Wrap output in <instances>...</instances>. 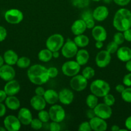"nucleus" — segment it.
I'll return each instance as SVG.
<instances>
[{"mask_svg":"<svg viewBox=\"0 0 131 131\" xmlns=\"http://www.w3.org/2000/svg\"><path fill=\"white\" fill-rule=\"evenodd\" d=\"M27 76L31 83L39 86L45 84L50 79L48 69L40 64L30 67L27 71Z\"/></svg>","mask_w":131,"mask_h":131,"instance_id":"obj_1","label":"nucleus"},{"mask_svg":"<svg viewBox=\"0 0 131 131\" xmlns=\"http://www.w3.org/2000/svg\"><path fill=\"white\" fill-rule=\"evenodd\" d=\"M113 24L118 31L123 32L131 28V12L127 8L117 10L113 17Z\"/></svg>","mask_w":131,"mask_h":131,"instance_id":"obj_2","label":"nucleus"},{"mask_svg":"<svg viewBox=\"0 0 131 131\" xmlns=\"http://www.w3.org/2000/svg\"><path fill=\"white\" fill-rule=\"evenodd\" d=\"M90 91L91 93L98 97H104L109 93L110 90L109 83L103 79H96L90 84Z\"/></svg>","mask_w":131,"mask_h":131,"instance_id":"obj_3","label":"nucleus"},{"mask_svg":"<svg viewBox=\"0 0 131 131\" xmlns=\"http://www.w3.org/2000/svg\"><path fill=\"white\" fill-rule=\"evenodd\" d=\"M64 43V38L62 35L55 33L50 35L46 41V48L52 52L59 51Z\"/></svg>","mask_w":131,"mask_h":131,"instance_id":"obj_4","label":"nucleus"},{"mask_svg":"<svg viewBox=\"0 0 131 131\" xmlns=\"http://www.w3.org/2000/svg\"><path fill=\"white\" fill-rule=\"evenodd\" d=\"M80 65L76 61L70 60L66 61L62 66L63 74L68 77H73L77 75L80 70Z\"/></svg>","mask_w":131,"mask_h":131,"instance_id":"obj_5","label":"nucleus"},{"mask_svg":"<svg viewBox=\"0 0 131 131\" xmlns=\"http://www.w3.org/2000/svg\"><path fill=\"white\" fill-rule=\"evenodd\" d=\"M50 120L53 122L60 123L65 119L66 112L64 109L61 106L53 104L50 107L48 111Z\"/></svg>","mask_w":131,"mask_h":131,"instance_id":"obj_6","label":"nucleus"},{"mask_svg":"<svg viewBox=\"0 0 131 131\" xmlns=\"http://www.w3.org/2000/svg\"><path fill=\"white\" fill-rule=\"evenodd\" d=\"M24 15L21 10L12 8L7 10L5 14V19L10 24H18L23 20Z\"/></svg>","mask_w":131,"mask_h":131,"instance_id":"obj_7","label":"nucleus"},{"mask_svg":"<svg viewBox=\"0 0 131 131\" xmlns=\"http://www.w3.org/2000/svg\"><path fill=\"white\" fill-rule=\"evenodd\" d=\"M78 50V46L74 41L68 39L62 47L61 53L66 58H71L76 56Z\"/></svg>","mask_w":131,"mask_h":131,"instance_id":"obj_8","label":"nucleus"},{"mask_svg":"<svg viewBox=\"0 0 131 131\" xmlns=\"http://www.w3.org/2000/svg\"><path fill=\"white\" fill-rule=\"evenodd\" d=\"M69 84L73 90L76 92H82L87 88V79L81 74H77L72 77Z\"/></svg>","mask_w":131,"mask_h":131,"instance_id":"obj_9","label":"nucleus"},{"mask_svg":"<svg viewBox=\"0 0 131 131\" xmlns=\"http://www.w3.org/2000/svg\"><path fill=\"white\" fill-rule=\"evenodd\" d=\"M94 111L96 116L104 119V120H107L110 118L113 114L111 107L107 106L105 103L98 104L96 107L94 108Z\"/></svg>","mask_w":131,"mask_h":131,"instance_id":"obj_10","label":"nucleus"},{"mask_svg":"<svg viewBox=\"0 0 131 131\" xmlns=\"http://www.w3.org/2000/svg\"><path fill=\"white\" fill-rule=\"evenodd\" d=\"M4 127L8 131H17L21 129V123L17 117L14 115H8L5 118Z\"/></svg>","mask_w":131,"mask_h":131,"instance_id":"obj_11","label":"nucleus"},{"mask_svg":"<svg viewBox=\"0 0 131 131\" xmlns=\"http://www.w3.org/2000/svg\"><path fill=\"white\" fill-rule=\"evenodd\" d=\"M111 61V54L107 50H101L98 52L95 58L96 65L100 68H105L109 65Z\"/></svg>","mask_w":131,"mask_h":131,"instance_id":"obj_12","label":"nucleus"},{"mask_svg":"<svg viewBox=\"0 0 131 131\" xmlns=\"http://www.w3.org/2000/svg\"><path fill=\"white\" fill-rule=\"evenodd\" d=\"M15 71L12 65L6 64L0 67V78L5 81H9L14 79Z\"/></svg>","mask_w":131,"mask_h":131,"instance_id":"obj_13","label":"nucleus"},{"mask_svg":"<svg viewBox=\"0 0 131 131\" xmlns=\"http://www.w3.org/2000/svg\"><path fill=\"white\" fill-rule=\"evenodd\" d=\"M74 99V93L68 88H63L59 92V101L64 105H69Z\"/></svg>","mask_w":131,"mask_h":131,"instance_id":"obj_14","label":"nucleus"},{"mask_svg":"<svg viewBox=\"0 0 131 131\" xmlns=\"http://www.w3.org/2000/svg\"><path fill=\"white\" fill-rule=\"evenodd\" d=\"M89 124L91 129L94 131H105L107 129V124L105 120L96 116L90 119Z\"/></svg>","mask_w":131,"mask_h":131,"instance_id":"obj_15","label":"nucleus"},{"mask_svg":"<svg viewBox=\"0 0 131 131\" xmlns=\"http://www.w3.org/2000/svg\"><path fill=\"white\" fill-rule=\"evenodd\" d=\"M20 89L21 86L19 82L16 80H14V79L7 81L4 86V90L8 96L15 95L19 93Z\"/></svg>","mask_w":131,"mask_h":131,"instance_id":"obj_16","label":"nucleus"},{"mask_svg":"<svg viewBox=\"0 0 131 131\" xmlns=\"http://www.w3.org/2000/svg\"><path fill=\"white\" fill-rule=\"evenodd\" d=\"M109 12L107 6H97L92 12V16L94 19L96 21L101 22L105 20L109 16Z\"/></svg>","mask_w":131,"mask_h":131,"instance_id":"obj_17","label":"nucleus"},{"mask_svg":"<svg viewBox=\"0 0 131 131\" xmlns=\"http://www.w3.org/2000/svg\"><path fill=\"white\" fill-rule=\"evenodd\" d=\"M17 118L21 124L24 125H30L33 119L32 113L30 111L29 109L26 107H23L19 110Z\"/></svg>","mask_w":131,"mask_h":131,"instance_id":"obj_18","label":"nucleus"},{"mask_svg":"<svg viewBox=\"0 0 131 131\" xmlns=\"http://www.w3.org/2000/svg\"><path fill=\"white\" fill-rule=\"evenodd\" d=\"M46 102L43 96L35 95L33 96L30 100V105L33 110L36 111H41L44 110L46 106Z\"/></svg>","mask_w":131,"mask_h":131,"instance_id":"obj_19","label":"nucleus"},{"mask_svg":"<svg viewBox=\"0 0 131 131\" xmlns=\"http://www.w3.org/2000/svg\"><path fill=\"white\" fill-rule=\"evenodd\" d=\"M92 36L96 41L104 42L107 37V33L105 28L101 26H95L92 29Z\"/></svg>","mask_w":131,"mask_h":131,"instance_id":"obj_20","label":"nucleus"},{"mask_svg":"<svg viewBox=\"0 0 131 131\" xmlns=\"http://www.w3.org/2000/svg\"><path fill=\"white\" fill-rule=\"evenodd\" d=\"M87 27H86V23L84 20L82 19H78L74 21L71 26V30L74 35H78L83 34L86 31Z\"/></svg>","mask_w":131,"mask_h":131,"instance_id":"obj_21","label":"nucleus"},{"mask_svg":"<svg viewBox=\"0 0 131 131\" xmlns=\"http://www.w3.org/2000/svg\"><path fill=\"white\" fill-rule=\"evenodd\" d=\"M117 57L123 62H127L131 60V49L128 47L123 46L118 48L116 51Z\"/></svg>","mask_w":131,"mask_h":131,"instance_id":"obj_22","label":"nucleus"},{"mask_svg":"<svg viewBox=\"0 0 131 131\" xmlns=\"http://www.w3.org/2000/svg\"><path fill=\"white\" fill-rule=\"evenodd\" d=\"M43 97L46 103L50 105H53L59 101V93L53 89H48L45 91Z\"/></svg>","mask_w":131,"mask_h":131,"instance_id":"obj_23","label":"nucleus"},{"mask_svg":"<svg viewBox=\"0 0 131 131\" xmlns=\"http://www.w3.org/2000/svg\"><path fill=\"white\" fill-rule=\"evenodd\" d=\"M5 104L6 107L12 111L19 110L21 106V102L19 99L14 95L7 96L5 101Z\"/></svg>","mask_w":131,"mask_h":131,"instance_id":"obj_24","label":"nucleus"},{"mask_svg":"<svg viewBox=\"0 0 131 131\" xmlns=\"http://www.w3.org/2000/svg\"><path fill=\"white\" fill-rule=\"evenodd\" d=\"M3 58L5 63L13 66L16 64L19 57H18L17 54L15 51L11 49H8L5 51L4 53Z\"/></svg>","mask_w":131,"mask_h":131,"instance_id":"obj_25","label":"nucleus"},{"mask_svg":"<svg viewBox=\"0 0 131 131\" xmlns=\"http://www.w3.org/2000/svg\"><path fill=\"white\" fill-rule=\"evenodd\" d=\"M75 56L76 61L80 66H83V65H86L89 59V54L88 51L83 49L78 50V52Z\"/></svg>","mask_w":131,"mask_h":131,"instance_id":"obj_26","label":"nucleus"},{"mask_svg":"<svg viewBox=\"0 0 131 131\" xmlns=\"http://www.w3.org/2000/svg\"><path fill=\"white\" fill-rule=\"evenodd\" d=\"M81 19L84 20L87 29H92L95 26V20L92 16V12L89 10L83 12Z\"/></svg>","mask_w":131,"mask_h":131,"instance_id":"obj_27","label":"nucleus"},{"mask_svg":"<svg viewBox=\"0 0 131 131\" xmlns=\"http://www.w3.org/2000/svg\"><path fill=\"white\" fill-rule=\"evenodd\" d=\"M73 41L76 43V45L78 46V47H81V48L86 47L89 43V37L83 34L76 35Z\"/></svg>","mask_w":131,"mask_h":131,"instance_id":"obj_28","label":"nucleus"},{"mask_svg":"<svg viewBox=\"0 0 131 131\" xmlns=\"http://www.w3.org/2000/svg\"><path fill=\"white\" fill-rule=\"evenodd\" d=\"M52 58L53 52L47 48L41 50L38 53V59L42 62H48Z\"/></svg>","mask_w":131,"mask_h":131,"instance_id":"obj_29","label":"nucleus"},{"mask_svg":"<svg viewBox=\"0 0 131 131\" xmlns=\"http://www.w3.org/2000/svg\"><path fill=\"white\" fill-rule=\"evenodd\" d=\"M86 104H87V107L89 108L94 109L96 106V105L98 104V97L95 95L94 94L91 93V94L88 95V96L86 98Z\"/></svg>","mask_w":131,"mask_h":131,"instance_id":"obj_30","label":"nucleus"},{"mask_svg":"<svg viewBox=\"0 0 131 131\" xmlns=\"http://www.w3.org/2000/svg\"><path fill=\"white\" fill-rule=\"evenodd\" d=\"M31 61L29 58L26 56H22L19 58L16 63L17 66L20 69H26L30 66Z\"/></svg>","mask_w":131,"mask_h":131,"instance_id":"obj_31","label":"nucleus"},{"mask_svg":"<svg viewBox=\"0 0 131 131\" xmlns=\"http://www.w3.org/2000/svg\"><path fill=\"white\" fill-rule=\"evenodd\" d=\"M82 75L87 80H89V79H92L95 76V70H94L93 68L91 67H86L82 70Z\"/></svg>","mask_w":131,"mask_h":131,"instance_id":"obj_32","label":"nucleus"},{"mask_svg":"<svg viewBox=\"0 0 131 131\" xmlns=\"http://www.w3.org/2000/svg\"><path fill=\"white\" fill-rule=\"evenodd\" d=\"M123 101L127 103H131V87H127L121 93Z\"/></svg>","mask_w":131,"mask_h":131,"instance_id":"obj_33","label":"nucleus"},{"mask_svg":"<svg viewBox=\"0 0 131 131\" xmlns=\"http://www.w3.org/2000/svg\"><path fill=\"white\" fill-rule=\"evenodd\" d=\"M38 118L43 123L48 122L49 120H50L49 112L44 110H41L38 113Z\"/></svg>","mask_w":131,"mask_h":131,"instance_id":"obj_34","label":"nucleus"},{"mask_svg":"<svg viewBox=\"0 0 131 131\" xmlns=\"http://www.w3.org/2000/svg\"><path fill=\"white\" fill-rule=\"evenodd\" d=\"M115 101V97L112 94H110L109 93L104 97V103H105L107 106H110V107L114 104Z\"/></svg>","mask_w":131,"mask_h":131,"instance_id":"obj_35","label":"nucleus"},{"mask_svg":"<svg viewBox=\"0 0 131 131\" xmlns=\"http://www.w3.org/2000/svg\"><path fill=\"white\" fill-rule=\"evenodd\" d=\"M30 125L31 127L34 130H39L43 126V122L39 118H33Z\"/></svg>","mask_w":131,"mask_h":131,"instance_id":"obj_36","label":"nucleus"},{"mask_svg":"<svg viewBox=\"0 0 131 131\" xmlns=\"http://www.w3.org/2000/svg\"><path fill=\"white\" fill-rule=\"evenodd\" d=\"M113 39H114V42H116L118 46L122 44L125 41L124 36H123V33L122 32L119 31L117 32L114 34V37H113Z\"/></svg>","mask_w":131,"mask_h":131,"instance_id":"obj_37","label":"nucleus"},{"mask_svg":"<svg viewBox=\"0 0 131 131\" xmlns=\"http://www.w3.org/2000/svg\"><path fill=\"white\" fill-rule=\"evenodd\" d=\"M72 3L78 8H85L89 4V0H72Z\"/></svg>","mask_w":131,"mask_h":131,"instance_id":"obj_38","label":"nucleus"},{"mask_svg":"<svg viewBox=\"0 0 131 131\" xmlns=\"http://www.w3.org/2000/svg\"><path fill=\"white\" fill-rule=\"evenodd\" d=\"M118 48H119L118 47V45L116 42H114V41H113V42H110L108 43L106 47V50L110 54H114L115 52H116Z\"/></svg>","mask_w":131,"mask_h":131,"instance_id":"obj_39","label":"nucleus"},{"mask_svg":"<svg viewBox=\"0 0 131 131\" xmlns=\"http://www.w3.org/2000/svg\"><path fill=\"white\" fill-rule=\"evenodd\" d=\"M91 130L92 129H91L89 122H82L78 126V130L79 131H91Z\"/></svg>","mask_w":131,"mask_h":131,"instance_id":"obj_40","label":"nucleus"},{"mask_svg":"<svg viewBox=\"0 0 131 131\" xmlns=\"http://www.w3.org/2000/svg\"><path fill=\"white\" fill-rule=\"evenodd\" d=\"M48 73L50 78H55L59 74V70L56 67H51L48 69Z\"/></svg>","mask_w":131,"mask_h":131,"instance_id":"obj_41","label":"nucleus"},{"mask_svg":"<svg viewBox=\"0 0 131 131\" xmlns=\"http://www.w3.org/2000/svg\"><path fill=\"white\" fill-rule=\"evenodd\" d=\"M123 83L127 87H131V72L126 74L123 79Z\"/></svg>","mask_w":131,"mask_h":131,"instance_id":"obj_42","label":"nucleus"},{"mask_svg":"<svg viewBox=\"0 0 131 131\" xmlns=\"http://www.w3.org/2000/svg\"><path fill=\"white\" fill-rule=\"evenodd\" d=\"M7 37V31L3 26H0V42L6 39Z\"/></svg>","mask_w":131,"mask_h":131,"instance_id":"obj_43","label":"nucleus"},{"mask_svg":"<svg viewBox=\"0 0 131 131\" xmlns=\"http://www.w3.org/2000/svg\"><path fill=\"white\" fill-rule=\"evenodd\" d=\"M60 125L59 122H51L50 124V130L51 131H59L60 130Z\"/></svg>","mask_w":131,"mask_h":131,"instance_id":"obj_44","label":"nucleus"},{"mask_svg":"<svg viewBox=\"0 0 131 131\" xmlns=\"http://www.w3.org/2000/svg\"><path fill=\"white\" fill-rule=\"evenodd\" d=\"M123 36H124L125 40L127 42H131V28L123 32Z\"/></svg>","mask_w":131,"mask_h":131,"instance_id":"obj_45","label":"nucleus"},{"mask_svg":"<svg viewBox=\"0 0 131 131\" xmlns=\"http://www.w3.org/2000/svg\"><path fill=\"white\" fill-rule=\"evenodd\" d=\"M113 1L118 6H125L128 5V3L130 2V0H113Z\"/></svg>","mask_w":131,"mask_h":131,"instance_id":"obj_46","label":"nucleus"},{"mask_svg":"<svg viewBox=\"0 0 131 131\" xmlns=\"http://www.w3.org/2000/svg\"><path fill=\"white\" fill-rule=\"evenodd\" d=\"M45 91L46 90H45L44 88L43 87L41 86H37V88H35V95H37L43 96L45 93Z\"/></svg>","mask_w":131,"mask_h":131,"instance_id":"obj_47","label":"nucleus"},{"mask_svg":"<svg viewBox=\"0 0 131 131\" xmlns=\"http://www.w3.org/2000/svg\"><path fill=\"white\" fill-rule=\"evenodd\" d=\"M86 116L89 119H91L92 118L95 117L96 116V115H95V111H94V109L89 108V110L86 111Z\"/></svg>","mask_w":131,"mask_h":131,"instance_id":"obj_48","label":"nucleus"},{"mask_svg":"<svg viewBox=\"0 0 131 131\" xmlns=\"http://www.w3.org/2000/svg\"><path fill=\"white\" fill-rule=\"evenodd\" d=\"M6 109L5 104H3V102H0V118L5 116V115L6 114Z\"/></svg>","mask_w":131,"mask_h":131,"instance_id":"obj_49","label":"nucleus"},{"mask_svg":"<svg viewBox=\"0 0 131 131\" xmlns=\"http://www.w3.org/2000/svg\"><path fill=\"white\" fill-rule=\"evenodd\" d=\"M125 126L128 130H131V116H128L125 122Z\"/></svg>","mask_w":131,"mask_h":131,"instance_id":"obj_50","label":"nucleus"},{"mask_svg":"<svg viewBox=\"0 0 131 131\" xmlns=\"http://www.w3.org/2000/svg\"><path fill=\"white\" fill-rule=\"evenodd\" d=\"M7 96L8 95L4 90H0V102H5Z\"/></svg>","mask_w":131,"mask_h":131,"instance_id":"obj_51","label":"nucleus"},{"mask_svg":"<svg viewBox=\"0 0 131 131\" xmlns=\"http://www.w3.org/2000/svg\"><path fill=\"white\" fill-rule=\"evenodd\" d=\"M125 86L124 84H119L118 85L116 86L115 87V90L117 92L119 93H121L122 92L125 90Z\"/></svg>","mask_w":131,"mask_h":131,"instance_id":"obj_52","label":"nucleus"},{"mask_svg":"<svg viewBox=\"0 0 131 131\" xmlns=\"http://www.w3.org/2000/svg\"><path fill=\"white\" fill-rule=\"evenodd\" d=\"M104 46V43H103V42L101 41H96V43H95V47H96L98 49H101Z\"/></svg>","mask_w":131,"mask_h":131,"instance_id":"obj_53","label":"nucleus"},{"mask_svg":"<svg viewBox=\"0 0 131 131\" xmlns=\"http://www.w3.org/2000/svg\"><path fill=\"white\" fill-rule=\"evenodd\" d=\"M125 68L128 72H131V60H128L126 62L125 64Z\"/></svg>","mask_w":131,"mask_h":131,"instance_id":"obj_54","label":"nucleus"},{"mask_svg":"<svg viewBox=\"0 0 131 131\" xmlns=\"http://www.w3.org/2000/svg\"><path fill=\"white\" fill-rule=\"evenodd\" d=\"M60 56V53H59V51H54L53 52V58L57 59Z\"/></svg>","mask_w":131,"mask_h":131,"instance_id":"obj_55","label":"nucleus"},{"mask_svg":"<svg viewBox=\"0 0 131 131\" xmlns=\"http://www.w3.org/2000/svg\"><path fill=\"white\" fill-rule=\"evenodd\" d=\"M111 130L112 131H119V129H120V128L119 127V126L117 125H114L112 126L111 127Z\"/></svg>","mask_w":131,"mask_h":131,"instance_id":"obj_56","label":"nucleus"},{"mask_svg":"<svg viewBox=\"0 0 131 131\" xmlns=\"http://www.w3.org/2000/svg\"><path fill=\"white\" fill-rule=\"evenodd\" d=\"M4 63H5V61H4L3 57L0 55V67L4 65Z\"/></svg>","mask_w":131,"mask_h":131,"instance_id":"obj_57","label":"nucleus"},{"mask_svg":"<svg viewBox=\"0 0 131 131\" xmlns=\"http://www.w3.org/2000/svg\"><path fill=\"white\" fill-rule=\"evenodd\" d=\"M103 1H104V2L105 3L109 4L110 3V2H111L112 1H113V0H103Z\"/></svg>","mask_w":131,"mask_h":131,"instance_id":"obj_58","label":"nucleus"},{"mask_svg":"<svg viewBox=\"0 0 131 131\" xmlns=\"http://www.w3.org/2000/svg\"><path fill=\"white\" fill-rule=\"evenodd\" d=\"M0 130H1V131H5L6 130V129H5V128L1 127H0Z\"/></svg>","mask_w":131,"mask_h":131,"instance_id":"obj_59","label":"nucleus"},{"mask_svg":"<svg viewBox=\"0 0 131 131\" xmlns=\"http://www.w3.org/2000/svg\"><path fill=\"white\" fill-rule=\"evenodd\" d=\"M92 1H95V2H99V1H101V0H91Z\"/></svg>","mask_w":131,"mask_h":131,"instance_id":"obj_60","label":"nucleus"},{"mask_svg":"<svg viewBox=\"0 0 131 131\" xmlns=\"http://www.w3.org/2000/svg\"><path fill=\"white\" fill-rule=\"evenodd\" d=\"M0 20H1V19H0Z\"/></svg>","mask_w":131,"mask_h":131,"instance_id":"obj_61","label":"nucleus"},{"mask_svg":"<svg viewBox=\"0 0 131 131\" xmlns=\"http://www.w3.org/2000/svg\"><path fill=\"white\" fill-rule=\"evenodd\" d=\"M130 1H131V0H130Z\"/></svg>","mask_w":131,"mask_h":131,"instance_id":"obj_62","label":"nucleus"}]
</instances>
